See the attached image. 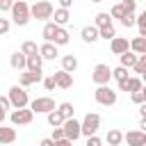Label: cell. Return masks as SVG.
I'll list each match as a JSON object with an SVG mask.
<instances>
[{"label": "cell", "instance_id": "6da1fadb", "mask_svg": "<svg viewBox=\"0 0 146 146\" xmlns=\"http://www.w3.org/2000/svg\"><path fill=\"white\" fill-rule=\"evenodd\" d=\"M9 11H11V18H14L16 25H27V21H30V5L25 0H14Z\"/></svg>", "mask_w": 146, "mask_h": 146}, {"label": "cell", "instance_id": "7a4b0ae2", "mask_svg": "<svg viewBox=\"0 0 146 146\" xmlns=\"http://www.w3.org/2000/svg\"><path fill=\"white\" fill-rule=\"evenodd\" d=\"M52 2H48V0H39V2H34L32 7H30V16H34L36 21H50L52 18Z\"/></svg>", "mask_w": 146, "mask_h": 146}, {"label": "cell", "instance_id": "3957f363", "mask_svg": "<svg viewBox=\"0 0 146 146\" xmlns=\"http://www.w3.org/2000/svg\"><path fill=\"white\" fill-rule=\"evenodd\" d=\"M9 105L11 107H16V110H21V107H27V103H30V98H27V91L23 89V87H18V84H14L11 89H9Z\"/></svg>", "mask_w": 146, "mask_h": 146}, {"label": "cell", "instance_id": "277c9868", "mask_svg": "<svg viewBox=\"0 0 146 146\" xmlns=\"http://www.w3.org/2000/svg\"><path fill=\"white\" fill-rule=\"evenodd\" d=\"M98 125H100V116H98V114H94V112H89V114L82 119V123H80V135L91 137V135H96V132H98Z\"/></svg>", "mask_w": 146, "mask_h": 146}, {"label": "cell", "instance_id": "5b68a950", "mask_svg": "<svg viewBox=\"0 0 146 146\" xmlns=\"http://www.w3.org/2000/svg\"><path fill=\"white\" fill-rule=\"evenodd\" d=\"M91 80L98 84V87H105L110 80H112V68L107 64H96L94 71H91Z\"/></svg>", "mask_w": 146, "mask_h": 146}, {"label": "cell", "instance_id": "8992f818", "mask_svg": "<svg viewBox=\"0 0 146 146\" xmlns=\"http://www.w3.org/2000/svg\"><path fill=\"white\" fill-rule=\"evenodd\" d=\"M94 98H96V103L98 105H114L116 103V91H112L110 87H98L96 91H94Z\"/></svg>", "mask_w": 146, "mask_h": 146}, {"label": "cell", "instance_id": "52a82bcc", "mask_svg": "<svg viewBox=\"0 0 146 146\" xmlns=\"http://www.w3.org/2000/svg\"><path fill=\"white\" fill-rule=\"evenodd\" d=\"M62 130H64V137H66V139L75 141V139L80 137V121H78L75 116H71V119H64V123H62Z\"/></svg>", "mask_w": 146, "mask_h": 146}, {"label": "cell", "instance_id": "ba28073f", "mask_svg": "<svg viewBox=\"0 0 146 146\" xmlns=\"http://www.w3.org/2000/svg\"><path fill=\"white\" fill-rule=\"evenodd\" d=\"M9 119H11V123H14V125H27V123H32L34 112H32V110H27V107H21V110H14Z\"/></svg>", "mask_w": 146, "mask_h": 146}, {"label": "cell", "instance_id": "9c48e42d", "mask_svg": "<svg viewBox=\"0 0 146 146\" xmlns=\"http://www.w3.org/2000/svg\"><path fill=\"white\" fill-rule=\"evenodd\" d=\"M30 110L32 112H52L55 110V100L52 98H34L32 103H30Z\"/></svg>", "mask_w": 146, "mask_h": 146}, {"label": "cell", "instance_id": "30bf717a", "mask_svg": "<svg viewBox=\"0 0 146 146\" xmlns=\"http://www.w3.org/2000/svg\"><path fill=\"white\" fill-rule=\"evenodd\" d=\"M123 141H128V146H146V135L144 130H130L123 135Z\"/></svg>", "mask_w": 146, "mask_h": 146}, {"label": "cell", "instance_id": "8fae6325", "mask_svg": "<svg viewBox=\"0 0 146 146\" xmlns=\"http://www.w3.org/2000/svg\"><path fill=\"white\" fill-rule=\"evenodd\" d=\"M41 78H43V73H41V71H25V73H21V78H18V82H21V87L25 89L27 84H34V82H41Z\"/></svg>", "mask_w": 146, "mask_h": 146}, {"label": "cell", "instance_id": "7c38bea8", "mask_svg": "<svg viewBox=\"0 0 146 146\" xmlns=\"http://www.w3.org/2000/svg\"><path fill=\"white\" fill-rule=\"evenodd\" d=\"M52 80H55V87H59V89H68L73 84V75L66 73V71H57L52 75Z\"/></svg>", "mask_w": 146, "mask_h": 146}, {"label": "cell", "instance_id": "4fadbf2b", "mask_svg": "<svg viewBox=\"0 0 146 146\" xmlns=\"http://www.w3.org/2000/svg\"><path fill=\"white\" fill-rule=\"evenodd\" d=\"M110 48H112V52H114V55H123L125 50H130V41H128V39H123V36H114V39H112V43H110Z\"/></svg>", "mask_w": 146, "mask_h": 146}, {"label": "cell", "instance_id": "5bb4252c", "mask_svg": "<svg viewBox=\"0 0 146 146\" xmlns=\"http://www.w3.org/2000/svg\"><path fill=\"white\" fill-rule=\"evenodd\" d=\"M80 36H82V41L94 43V41H98V27H94V25H84V27L80 30Z\"/></svg>", "mask_w": 146, "mask_h": 146}, {"label": "cell", "instance_id": "9a60e30c", "mask_svg": "<svg viewBox=\"0 0 146 146\" xmlns=\"http://www.w3.org/2000/svg\"><path fill=\"white\" fill-rule=\"evenodd\" d=\"M39 55H41V59H55L59 52H57V46H55V43H48V41H46V43L39 48Z\"/></svg>", "mask_w": 146, "mask_h": 146}, {"label": "cell", "instance_id": "2e32d148", "mask_svg": "<svg viewBox=\"0 0 146 146\" xmlns=\"http://www.w3.org/2000/svg\"><path fill=\"white\" fill-rule=\"evenodd\" d=\"M119 89L121 91H137V89H141V80L139 78H128V80H123V82H119Z\"/></svg>", "mask_w": 146, "mask_h": 146}, {"label": "cell", "instance_id": "e0dca14e", "mask_svg": "<svg viewBox=\"0 0 146 146\" xmlns=\"http://www.w3.org/2000/svg\"><path fill=\"white\" fill-rule=\"evenodd\" d=\"M11 141H16V130L0 123V144L5 146V144H11Z\"/></svg>", "mask_w": 146, "mask_h": 146}, {"label": "cell", "instance_id": "ac0fdd59", "mask_svg": "<svg viewBox=\"0 0 146 146\" xmlns=\"http://www.w3.org/2000/svg\"><path fill=\"white\" fill-rule=\"evenodd\" d=\"M41 66H43V59H41L39 52L36 55H27V59H25V68L27 71H41Z\"/></svg>", "mask_w": 146, "mask_h": 146}, {"label": "cell", "instance_id": "d6986e66", "mask_svg": "<svg viewBox=\"0 0 146 146\" xmlns=\"http://www.w3.org/2000/svg\"><path fill=\"white\" fill-rule=\"evenodd\" d=\"M52 16H55V21H52V23H55L57 27H62V25H66V23L71 21L68 9H55V11H52Z\"/></svg>", "mask_w": 146, "mask_h": 146}, {"label": "cell", "instance_id": "ffe728a7", "mask_svg": "<svg viewBox=\"0 0 146 146\" xmlns=\"http://www.w3.org/2000/svg\"><path fill=\"white\" fill-rule=\"evenodd\" d=\"M25 55L21 52V50H16V52H11V59H9V64H11V68H16V71H23L25 68Z\"/></svg>", "mask_w": 146, "mask_h": 146}, {"label": "cell", "instance_id": "44dd1931", "mask_svg": "<svg viewBox=\"0 0 146 146\" xmlns=\"http://www.w3.org/2000/svg\"><path fill=\"white\" fill-rule=\"evenodd\" d=\"M107 25H112V16L107 14V11H100V14H96L94 16V27H107Z\"/></svg>", "mask_w": 146, "mask_h": 146}, {"label": "cell", "instance_id": "7402d4cb", "mask_svg": "<svg viewBox=\"0 0 146 146\" xmlns=\"http://www.w3.org/2000/svg\"><path fill=\"white\" fill-rule=\"evenodd\" d=\"M130 48H132L135 55H146V39L144 36H135L130 41Z\"/></svg>", "mask_w": 146, "mask_h": 146}, {"label": "cell", "instance_id": "603a6c76", "mask_svg": "<svg viewBox=\"0 0 146 146\" xmlns=\"http://www.w3.org/2000/svg\"><path fill=\"white\" fill-rule=\"evenodd\" d=\"M119 57H121V64H119V66H123V68H132L139 55H135L132 50H125V52H123V55H119Z\"/></svg>", "mask_w": 146, "mask_h": 146}, {"label": "cell", "instance_id": "cb8c5ba5", "mask_svg": "<svg viewBox=\"0 0 146 146\" xmlns=\"http://www.w3.org/2000/svg\"><path fill=\"white\" fill-rule=\"evenodd\" d=\"M75 68H78V59H75L73 55H64V57H62V71L73 73Z\"/></svg>", "mask_w": 146, "mask_h": 146}, {"label": "cell", "instance_id": "d4e9b609", "mask_svg": "<svg viewBox=\"0 0 146 146\" xmlns=\"http://www.w3.org/2000/svg\"><path fill=\"white\" fill-rule=\"evenodd\" d=\"M52 43H55V46H66V43H68V32H66L64 27H57V30H55V36H52Z\"/></svg>", "mask_w": 146, "mask_h": 146}, {"label": "cell", "instance_id": "484cf974", "mask_svg": "<svg viewBox=\"0 0 146 146\" xmlns=\"http://www.w3.org/2000/svg\"><path fill=\"white\" fill-rule=\"evenodd\" d=\"M121 141H123V132L116 130V128H112V130L107 132V144H110V146H119Z\"/></svg>", "mask_w": 146, "mask_h": 146}, {"label": "cell", "instance_id": "4316f807", "mask_svg": "<svg viewBox=\"0 0 146 146\" xmlns=\"http://www.w3.org/2000/svg\"><path fill=\"white\" fill-rule=\"evenodd\" d=\"M55 30H57V25H55V23H50V21H48V23L43 25V32H41V34H43V39H46L48 43H52V36H55Z\"/></svg>", "mask_w": 146, "mask_h": 146}, {"label": "cell", "instance_id": "83f0119b", "mask_svg": "<svg viewBox=\"0 0 146 146\" xmlns=\"http://www.w3.org/2000/svg\"><path fill=\"white\" fill-rule=\"evenodd\" d=\"M114 36H116L114 25H107V27H100V30H98V39H107V41H112Z\"/></svg>", "mask_w": 146, "mask_h": 146}, {"label": "cell", "instance_id": "f1b7e54d", "mask_svg": "<svg viewBox=\"0 0 146 146\" xmlns=\"http://www.w3.org/2000/svg\"><path fill=\"white\" fill-rule=\"evenodd\" d=\"M48 123H50L52 128H59V125L64 123V116H62L57 110H52V112H48Z\"/></svg>", "mask_w": 146, "mask_h": 146}, {"label": "cell", "instance_id": "f546056e", "mask_svg": "<svg viewBox=\"0 0 146 146\" xmlns=\"http://www.w3.org/2000/svg\"><path fill=\"white\" fill-rule=\"evenodd\" d=\"M21 52H23L25 57H27V55H36V52H39V48H36V43H34V41H23Z\"/></svg>", "mask_w": 146, "mask_h": 146}, {"label": "cell", "instance_id": "4dcf8cb0", "mask_svg": "<svg viewBox=\"0 0 146 146\" xmlns=\"http://www.w3.org/2000/svg\"><path fill=\"white\" fill-rule=\"evenodd\" d=\"M112 78H114L116 82H123V80H128L130 75H128V68H123V66H116V68H112Z\"/></svg>", "mask_w": 146, "mask_h": 146}, {"label": "cell", "instance_id": "1f68e13d", "mask_svg": "<svg viewBox=\"0 0 146 146\" xmlns=\"http://www.w3.org/2000/svg\"><path fill=\"white\" fill-rule=\"evenodd\" d=\"M125 14H128V11H125V7H123V2H119V5H114V7H112V11H110V16H112V18H119V21H121V18H123Z\"/></svg>", "mask_w": 146, "mask_h": 146}, {"label": "cell", "instance_id": "d6a6232c", "mask_svg": "<svg viewBox=\"0 0 146 146\" xmlns=\"http://www.w3.org/2000/svg\"><path fill=\"white\" fill-rule=\"evenodd\" d=\"M135 23L139 25V36H146V11L139 14V16H135Z\"/></svg>", "mask_w": 146, "mask_h": 146}, {"label": "cell", "instance_id": "836d02e7", "mask_svg": "<svg viewBox=\"0 0 146 146\" xmlns=\"http://www.w3.org/2000/svg\"><path fill=\"white\" fill-rule=\"evenodd\" d=\"M57 112H59L64 119H71V116H73V105H71V103H62V105L57 107Z\"/></svg>", "mask_w": 146, "mask_h": 146}, {"label": "cell", "instance_id": "e575fe53", "mask_svg": "<svg viewBox=\"0 0 146 146\" xmlns=\"http://www.w3.org/2000/svg\"><path fill=\"white\" fill-rule=\"evenodd\" d=\"M132 68H135V73H144V71H146V55H139Z\"/></svg>", "mask_w": 146, "mask_h": 146}, {"label": "cell", "instance_id": "d590c367", "mask_svg": "<svg viewBox=\"0 0 146 146\" xmlns=\"http://www.w3.org/2000/svg\"><path fill=\"white\" fill-rule=\"evenodd\" d=\"M130 96H132V103H137V105H144V100H146V94H144V89H137V91H132Z\"/></svg>", "mask_w": 146, "mask_h": 146}, {"label": "cell", "instance_id": "8d00e7d4", "mask_svg": "<svg viewBox=\"0 0 146 146\" xmlns=\"http://www.w3.org/2000/svg\"><path fill=\"white\" fill-rule=\"evenodd\" d=\"M121 23H123L125 27H132V25H135V14H132V11H128V14L121 18Z\"/></svg>", "mask_w": 146, "mask_h": 146}, {"label": "cell", "instance_id": "74e56055", "mask_svg": "<svg viewBox=\"0 0 146 146\" xmlns=\"http://www.w3.org/2000/svg\"><path fill=\"white\" fill-rule=\"evenodd\" d=\"M52 141H57V139H64V130H62V125L59 128H52V137H50Z\"/></svg>", "mask_w": 146, "mask_h": 146}, {"label": "cell", "instance_id": "f35d334b", "mask_svg": "<svg viewBox=\"0 0 146 146\" xmlns=\"http://www.w3.org/2000/svg\"><path fill=\"white\" fill-rule=\"evenodd\" d=\"M7 32H9V21L0 18V34H7Z\"/></svg>", "mask_w": 146, "mask_h": 146}, {"label": "cell", "instance_id": "ab89813d", "mask_svg": "<svg viewBox=\"0 0 146 146\" xmlns=\"http://www.w3.org/2000/svg\"><path fill=\"white\" fill-rule=\"evenodd\" d=\"M11 105H9V98L7 96H0V112H5V110H9Z\"/></svg>", "mask_w": 146, "mask_h": 146}, {"label": "cell", "instance_id": "60d3db41", "mask_svg": "<svg viewBox=\"0 0 146 146\" xmlns=\"http://www.w3.org/2000/svg\"><path fill=\"white\" fill-rule=\"evenodd\" d=\"M14 5V0H0V11H9Z\"/></svg>", "mask_w": 146, "mask_h": 146}, {"label": "cell", "instance_id": "b9f144b4", "mask_svg": "<svg viewBox=\"0 0 146 146\" xmlns=\"http://www.w3.org/2000/svg\"><path fill=\"white\" fill-rule=\"evenodd\" d=\"M43 87H46V89H48V91H52V89H55V80H52V75H50V78H46V80H43Z\"/></svg>", "mask_w": 146, "mask_h": 146}, {"label": "cell", "instance_id": "7bdbcfd3", "mask_svg": "<svg viewBox=\"0 0 146 146\" xmlns=\"http://www.w3.org/2000/svg\"><path fill=\"white\" fill-rule=\"evenodd\" d=\"M87 146H100V139L96 135H91V137H87Z\"/></svg>", "mask_w": 146, "mask_h": 146}, {"label": "cell", "instance_id": "ee69618b", "mask_svg": "<svg viewBox=\"0 0 146 146\" xmlns=\"http://www.w3.org/2000/svg\"><path fill=\"white\" fill-rule=\"evenodd\" d=\"M52 146H73V141H71V139H66V137H64V139H57V141H55V144H52Z\"/></svg>", "mask_w": 146, "mask_h": 146}, {"label": "cell", "instance_id": "f6af8a7d", "mask_svg": "<svg viewBox=\"0 0 146 146\" xmlns=\"http://www.w3.org/2000/svg\"><path fill=\"white\" fill-rule=\"evenodd\" d=\"M73 5V0H59V9H68Z\"/></svg>", "mask_w": 146, "mask_h": 146}, {"label": "cell", "instance_id": "bcb514c9", "mask_svg": "<svg viewBox=\"0 0 146 146\" xmlns=\"http://www.w3.org/2000/svg\"><path fill=\"white\" fill-rule=\"evenodd\" d=\"M52 144H55V141H52L50 137H46V139H41V141H39V146H52Z\"/></svg>", "mask_w": 146, "mask_h": 146}, {"label": "cell", "instance_id": "7dc6e473", "mask_svg": "<svg viewBox=\"0 0 146 146\" xmlns=\"http://www.w3.org/2000/svg\"><path fill=\"white\" fill-rule=\"evenodd\" d=\"M2 121H5V112H0V123H2Z\"/></svg>", "mask_w": 146, "mask_h": 146}, {"label": "cell", "instance_id": "c3c4849f", "mask_svg": "<svg viewBox=\"0 0 146 146\" xmlns=\"http://www.w3.org/2000/svg\"><path fill=\"white\" fill-rule=\"evenodd\" d=\"M91 2H103V0H91Z\"/></svg>", "mask_w": 146, "mask_h": 146}, {"label": "cell", "instance_id": "681fc988", "mask_svg": "<svg viewBox=\"0 0 146 146\" xmlns=\"http://www.w3.org/2000/svg\"><path fill=\"white\" fill-rule=\"evenodd\" d=\"M135 2H137V0H135Z\"/></svg>", "mask_w": 146, "mask_h": 146}, {"label": "cell", "instance_id": "f907efd6", "mask_svg": "<svg viewBox=\"0 0 146 146\" xmlns=\"http://www.w3.org/2000/svg\"><path fill=\"white\" fill-rule=\"evenodd\" d=\"M0 146H2V144H0Z\"/></svg>", "mask_w": 146, "mask_h": 146}]
</instances>
